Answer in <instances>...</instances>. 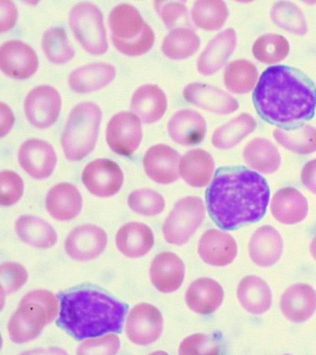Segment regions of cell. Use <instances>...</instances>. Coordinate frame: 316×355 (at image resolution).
Listing matches in <instances>:
<instances>
[{"mask_svg": "<svg viewBox=\"0 0 316 355\" xmlns=\"http://www.w3.org/2000/svg\"><path fill=\"white\" fill-rule=\"evenodd\" d=\"M179 155L165 144L151 146L146 153L143 164L147 175L161 184H169L179 178Z\"/></svg>", "mask_w": 316, "mask_h": 355, "instance_id": "9a60e30c", "label": "cell"}, {"mask_svg": "<svg viewBox=\"0 0 316 355\" xmlns=\"http://www.w3.org/2000/svg\"><path fill=\"white\" fill-rule=\"evenodd\" d=\"M215 162L207 151L196 148L187 152L180 159L179 173L190 186L203 187L212 178Z\"/></svg>", "mask_w": 316, "mask_h": 355, "instance_id": "f546056e", "label": "cell"}, {"mask_svg": "<svg viewBox=\"0 0 316 355\" xmlns=\"http://www.w3.org/2000/svg\"><path fill=\"white\" fill-rule=\"evenodd\" d=\"M0 204L10 206L16 203L24 192V183L21 177L11 171H3L0 174Z\"/></svg>", "mask_w": 316, "mask_h": 355, "instance_id": "ee69618b", "label": "cell"}, {"mask_svg": "<svg viewBox=\"0 0 316 355\" xmlns=\"http://www.w3.org/2000/svg\"><path fill=\"white\" fill-rule=\"evenodd\" d=\"M202 260L214 266L230 264L237 254V244L232 236L218 229H209L201 236L198 246Z\"/></svg>", "mask_w": 316, "mask_h": 355, "instance_id": "e0dca14e", "label": "cell"}, {"mask_svg": "<svg viewBox=\"0 0 316 355\" xmlns=\"http://www.w3.org/2000/svg\"><path fill=\"white\" fill-rule=\"evenodd\" d=\"M243 156L251 168L263 174L276 172L281 161L276 147L263 138H256L248 143L243 149Z\"/></svg>", "mask_w": 316, "mask_h": 355, "instance_id": "4dcf8cb0", "label": "cell"}, {"mask_svg": "<svg viewBox=\"0 0 316 355\" xmlns=\"http://www.w3.org/2000/svg\"><path fill=\"white\" fill-rule=\"evenodd\" d=\"M200 44V38L194 31L186 28H176L164 37L161 50L170 59L182 60L193 54Z\"/></svg>", "mask_w": 316, "mask_h": 355, "instance_id": "d590c367", "label": "cell"}, {"mask_svg": "<svg viewBox=\"0 0 316 355\" xmlns=\"http://www.w3.org/2000/svg\"><path fill=\"white\" fill-rule=\"evenodd\" d=\"M115 241L121 253L130 258H138L150 250L154 244V236L147 225L130 222L118 230Z\"/></svg>", "mask_w": 316, "mask_h": 355, "instance_id": "83f0119b", "label": "cell"}, {"mask_svg": "<svg viewBox=\"0 0 316 355\" xmlns=\"http://www.w3.org/2000/svg\"><path fill=\"white\" fill-rule=\"evenodd\" d=\"M252 98L258 114L281 128L310 119L316 108V86L301 71L274 65L263 71Z\"/></svg>", "mask_w": 316, "mask_h": 355, "instance_id": "7a4b0ae2", "label": "cell"}, {"mask_svg": "<svg viewBox=\"0 0 316 355\" xmlns=\"http://www.w3.org/2000/svg\"><path fill=\"white\" fill-rule=\"evenodd\" d=\"M141 139V123L134 113L121 112L109 121L106 140L114 153L124 156L131 155L139 146Z\"/></svg>", "mask_w": 316, "mask_h": 355, "instance_id": "9c48e42d", "label": "cell"}, {"mask_svg": "<svg viewBox=\"0 0 316 355\" xmlns=\"http://www.w3.org/2000/svg\"><path fill=\"white\" fill-rule=\"evenodd\" d=\"M108 19L112 35L123 40H130L138 36L146 23L134 6L124 3L112 8Z\"/></svg>", "mask_w": 316, "mask_h": 355, "instance_id": "d6a6232c", "label": "cell"}, {"mask_svg": "<svg viewBox=\"0 0 316 355\" xmlns=\"http://www.w3.org/2000/svg\"><path fill=\"white\" fill-rule=\"evenodd\" d=\"M61 107L58 92L47 85L33 87L26 96L24 110L30 124L38 128H47L57 120Z\"/></svg>", "mask_w": 316, "mask_h": 355, "instance_id": "ba28073f", "label": "cell"}, {"mask_svg": "<svg viewBox=\"0 0 316 355\" xmlns=\"http://www.w3.org/2000/svg\"><path fill=\"white\" fill-rule=\"evenodd\" d=\"M128 203L134 212L143 216H155L165 207V200L158 192L148 189L132 191L128 196Z\"/></svg>", "mask_w": 316, "mask_h": 355, "instance_id": "b9f144b4", "label": "cell"}, {"mask_svg": "<svg viewBox=\"0 0 316 355\" xmlns=\"http://www.w3.org/2000/svg\"><path fill=\"white\" fill-rule=\"evenodd\" d=\"M58 300L50 291L35 290L26 294L8 324L10 339L24 343L35 339L44 327L54 320Z\"/></svg>", "mask_w": 316, "mask_h": 355, "instance_id": "277c9868", "label": "cell"}, {"mask_svg": "<svg viewBox=\"0 0 316 355\" xmlns=\"http://www.w3.org/2000/svg\"><path fill=\"white\" fill-rule=\"evenodd\" d=\"M163 326L159 310L150 304L140 303L130 311L125 331L131 342L143 346L152 344L159 338Z\"/></svg>", "mask_w": 316, "mask_h": 355, "instance_id": "30bf717a", "label": "cell"}, {"mask_svg": "<svg viewBox=\"0 0 316 355\" xmlns=\"http://www.w3.org/2000/svg\"><path fill=\"white\" fill-rule=\"evenodd\" d=\"M258 76L256 66L246 60H236L229 62L224 72V83L232 92L244 94L254 86Z\"/></svg>", "mask_w": 316, "mask_h": 355, "instance_id": "74e56055", "label": "cell"}, {"mask_svg": "<svg viewBox=\"0 0 316 355\" xmlns=\"http://www.w3.org/2000/svg\"><path fill=\"white\" fill-rule=\"evenodd\" d=\"M115 75L113 65L103 62H92L73 70L69 75L68 83L76 92H90L108 85Z\"/></svg>", "mask_w": 316, "mask_h": 355, "instance_id": "d4e9b609", "label": "cell"}, {"mask_svg": "<svg viewBox=\"0 0 316 355\" xmlns=\"http://www.w3.org/2000/svg\"><path fill=\"white\" fill-rule=\"evenodd\" d=\"M211 219L221 229L234 230L264 216L270 199L267 181L243 167L218 168L206 191Z\"/></svg>", "mask_w": 316, "mask_h": 355, "instance_id": "6da1fadb", "label": "cell"}, {"mask_svg": "<svg viewBox=\"0 0 316 355\" xmlns=\"http://www.w3.org/2000/svg\"><path fill=\"white\" fill-rule=\"evenodd\" d=\"M119 347V337L114 334H108L101 338L85 340L78 347L77 354H114Z\"/></svg>", "mask_w": 316, "mask_h": 355, "instance_id": "7dc6e473", "label": "cell"}, {"mask_svg": "<svg viewBox=\"0 0 316 355\" xmlns=\"http://www.w3.org/2000/svg\"><path fill=\"white\" fill-rule=\"evenodd\" d=\"M283 241L280 233L270 225L258 227L249 243V254L252 261L262 268L274 265L281 258Z\"/></svg>", "mask_w": 316, "mask_h": 355, "instance_id": "ffe728a7", "label": "cell"}, {"mask_svg": "<svg viewBox=\"0 0 316 355\" xmlns=\"http://www.w3.org/2000/svg\"><path fill=\"white\" fill-rule=\"evenodd\" d=\"M256 127V121L250 114H241L214 131L212 144L219 149L231 148L252 132Z\"/></svg>", "mask_w": 316, "mask_h": 355, "instance_id": "e575fe53", "label": "cell"}, {"mask_svg": "<svg viewBox=\"0 0 316 355\" xmlns=\"http://www.w3.org/2000/svg\"><path fill=\"white\" fill-rule=\"evenodd\" d=\"M28 273L20 264L7 262L0 267L1 293L9 294L19 289L26 282Z\"/></svg>", "mask_w": 316, "mask_h": 355, "instance_id": "f6af8a7d", "label": "cell"}, {"mask_svg": "<svg viewBox=\"0 0 316 355\" xmlns=\"http://www.w3.org/2000/svg\"><path fill=\"white\" fill-rule=\"evenodd\" d=\"M303 185L311 193L316 195V158L308 161L301 172Z\"/></svg>", "mask_w": 316, "mask_h": 355, "instance_id": "f907efd6", "label": "cell"}, {"mask_svg": "<svg viewBox=\"0 0 316 355\" xmlns=\"http://www.w3.org/2000/svg\"><path fill=\"white\" fill-rule=\"evenodd\" d=\"M224 291L216 280L202 277L193 281L186 290L185 301L193 311L208 315L213 313L221 305Z\"/></svg>", "mask_w": 316, "mask_h": 355, "instance_id": "cb8c5ba5", "label": "cell"}, {"mask_svg": "<svg viewBox=\"0 0 316 355\" xmlns=\"http://www.w3.org/2000/svg\"><path fill=\"white\" fill-rule=\"evenodd\" d=\"M279 306L288 320L294 323L305 322L316 311V291L305 283L292 284L282 294Z\"/></svg>", "mask_w": 316, "mask_h": 355, "instance_id": "ac0fdd59", "label": "cell"}, {"mask_svg": "<svg viewBox=\"0 0 316 355\" xmlns=\"http://www.w3.org/2000/svg\"><path fill=\"white\" fill-rule=\"evenodd\" d=\"M289 42L282 35L265 34L257 38L252 46L254 56L260 62L272 64L286 58Z\"/></svg>", "mask_w": 316, "mask_h": 355, "instance_id": "60d3db41", "label": "cell"}, {"mask_svg": "<svg viewBox=\"0 0 316 355\" xmlns=\"http://www.w3.org/2000/svg\"><path fill=\"white\" fill-rule=\"evenodd\" d=\"M57 325L78 340L120 334L128 304L97 290L78 289L58 295Z\"/></svg>", "mask_w": 316, "mask_h": 355, "instance_id": "3957f363", "label": "cell"}, {"mask_svg": "<svg viewBox=\"0 0 316 355\" xmlns=\"http://www.w3.org/2000/svg\"><path fill=\"white\" fill-rule=\"evenodd\" d=\"M236 45L234 29L227 28L208 43L197 62L199 73L209 76L218 71L227 62Z\"/></svg>", "mask_w": 316, "mask_h": 355, "instance_id": "44dd1931", "label": "cell"}, {"mask_svg": "<svg viewBox=\"0 0 316 355\" xmlns=\"http://www.w3.org/2000/svg\"><path fill=\"white\" fill-rule=\"evenodd\" d=\"M236 294L241 306L254 315L265 313L272 304V297L270 286L256 275L243 277L238 285Z\"/></svg>", "mask_w": 316, "mask_h": 355, "instance_id": "f1b7e54d", "label": "cell"}, {"mask_svg": "<svg viewBox=\"0 0 316 355\" xmlns=\"http://www.w3.org/2000/svg\"><path fill=\"white\" fill-rule=\"evenodd\" d=\"M102 112L91 102L77 104L69 113L61 144L66 158L79 161L94 149L98 134Z\"/></svg>", "mask_w": 316, "mask_h": 355, "instance_id": "5b68a950", "label": "cell"}, {"mask_svg": "<svg viewBox=\"0 0 316 355\" xmlns=\"http://www.w3.org/2000/svg\"><path fill=\"white\" fill-rule=\"evenodd\" d=\"M270 16L277 26L293 34L304 35L307 24L301 9L290 1H278L272 6Z\"/></svg>", "mask_w": 316, "mask_h": 355, "instance_id": "ab89813d", "label": "cell"}, {"mask_svg": "<svg viewBox=\"0 0 316 355\" xmlns=\"http://www.w3.org/2000/svg\"><path fill=\"white\" fill-rule=\"evenodd\" d=\"M38 59L34 49L19 40H11L0 47V67L7 76L17 79L31 76L37 70Z\"/></svg>", "mask_w": 316, "mask_h": 355, "instance_id": "4fadbf2b", "label": "cell"}, {"mask_svg": "<svg viewBox=\"0 0 316 355\" xmlns=\"http://www.w3.org/2000/svg\"><path fill=\"white\" fill-rule=\"evenodd\" d=\"M310 252L313 258L316 261V235L313 237L310 244Z\"/></svg>", "mask_w": 316, "mask_h": 355, "instance_id": "816d5d0a", "label": "cell"}, {"mask_svg": "<svg viewBox=\"0 0 316 355\" xmlns=\"http://www.w3.org/2000/svg\"><path fill=\"white\" fill-rule=\"evenodd\" d=\"M46 207L49 214L55 219L71 220L81 210V194L74 185L67 182L59 183L47 193Z\"/></svg>", "mask_w": 316, "mask_h": 355, "instance_id": "484cf974", "label": "cell"}, {"mask_svg": "<svg viewBox=\"0 0 316 355\" xmlns=\"http://www.w3.org/2000/svg\"><path fill=\"white\" fill-rule=\"evenodd\" d=\"M15 231L23 242L36 248H49L57 241V234L53 227L33 216H19L15 222Z\"/></svg>", "mask_w": 316, "mask_h": 355, "instance_id": "1f68e13d", "label": "cell"}, {"mask_svg": "<svg viewBox=\"0 0 316 355\" xmlns=\"http://www.w3.org/2000/svg\"><path fill=\"white\" fill-rule=\"evenodd\" d=\"M207 132L206 121L198 112L184 109L177 112L168 123L170 137L182 146L200 143Z\"/></svg>", "mask_w": 316, "mask_h": 355, "instance_id": "603a6c76", "label": "cell"}, {"mask_svg": "<svg viewBox=\"0 0 316 355\" xmlns=\"http://www.w3.org/2000/svg\"><path fill=\"white\" fill-rule=\"evenodd\" d=\"M275 140L285 148L300 155L316 151V129L309 125L276 128Z\"/></svg>", "mask_w": 316, "mask_h": 355, "instance_id": "836d02e7", "label": "cell"}, {"mask_svg": "<svg viewBox=\"0 0 316 355\" xmlns=\"http://www.w3.org/2000/svg\"><path fill=\"white\" fill-rule=\"evenodd\" d=\"M205 208L201 198L186 196L175 202L165 220L162 232L168 243L182 245L188 242L202 224Z\"/></svg>", "mask_w": 316, "mask_h": 355, "instance_id": "52a82bcc", "label": "cell"}, {"mask_svg": "<svg viewBox=\"0 0 316 355\" xmlns=\"http://www.w3.org/2000/svg\"><path fill=\"white\" fill-rule=\"evenodd\" d=\"M41 43L45 55L53 63L64 64L74 56V49L62 27L47 28L42 36Z\"/></svg>", "mask_w": 316, "mask_h": 355, "instance_id": "f35d334b", "label": "cell"}, {"mask_svg": "<svg viewBox=\"0 0 316 355\" xmlns=\"http://www.w3.org/2000/svg\"><path fill=\"white\" fill-rule=\"evenodd\" d=\"M114 46L121 53L129 56L142 55L148 51L153 45L155 34L146 23L141 33L130 40H123L112 35Z\"/></svg>", "mask_w": 316, "mask_h": 355, "instance_id": "7bdbcfd3", "label": "cell"}, {"mask_svg": "<svg viewBox=\"0 0 316 355\" xmlns=\"http://www.w3.org/2000/svg\"><path fill=\"white\" fill-rule=\"evenodd\" d=\"M228 15L226 3L218 0L196 1L191 10V17L195 24L207 31H215L221 28Z\"/></svg>", "mask_w": 316, "mask_h": 355, "instance_id": "8d00e7d4", "label": "cell"}, {"mask_svg": "<svg viewBox=\"0 0 316 355\" xmlns=\"http://www.w3.org/2000/svg\"><path fill=\"white\" fill-rule=\"evenodd\" d=\"M107 234L100 227L85 224L74 228L67 236V254L77 261H88L98 257L107 245Z\"/></svg>", "mask_w": 316, "mask_h": 355, "instance_id": "7c38bea8", "label": "cell"}, {"mask_svg": "<svg viewBox=\"0 0 316 355\" xmlns=\"http://www.w3.org/2000/svg\"><path fill=\"white\" fill-rule=\"evenodd\" d=\"M82 181L87 190L99 197L116 194L123 182V173L119 166L108 159H97L86 165Z\"/></svg>", "mask_w": 316, "mask_h": 355, "instance_id": "8fae6325", "label": "cell"}, {"mask_svg": "<svg viewBox=\"0 0 316 355\" xmlns=\"http://www.w3.org/2000/svg\"><path fill=\"white\" fill-rule=\"evenodd\" d=\"M18 160L23 169L33 178H46L53 173L57 161L56 154L48 142L30 139L19 147Z\"/></svg>", "mask_w": 316, "mask_h": 355, "instance_id": "5bb4252c", "label": "cell"}, {"mask_svg": "<svg viewBox=\"0 0 316 355\" xmlns=\"http://www.w3.org/2000/svg\"><path fill=\"white\" fill-rule=\"evenodd\" d=\"M166 108V95L155 85H141L132 96L130 109L145 123H152L159 120Z\"/></svg>", "mask_w": 316, "mask_h": 355, "instance_id": "4316f807", "label": "cell"}, {"mask_svg": "<svg viewBox=\"0 0 316 355\" xmlns=\"http://www.w3.org/2000/svg\"><path fill=\"white\" fill-rule=\"evenodd\" d=\"M219 345L209 336L195 334L185 338L179 347V354H216Z\"/></svg>", "mask_w": 316, "mask_h": 355, "instance_id": "bcb514c9", "label": "cell"}, {"mask_svg": "<svg viewBox=\"0 0 316 355\" xmlns=\"http://www.w3.org/2000/svg\"><path fill=\"white\" fill-rule=\"evenodd\" d=\"M1 3V32L12 28L17 18V11L13 2L0 1Z\"/></svg>", "mask_w": 316, "mask_h": 355, "instance_id": "681fc988", "label": "cell"}, {"mask_svg": "<svg viewBox=\"0 0 316 355\" xmlns=\"http://www.w3.org/2000/svg\"><path fill=\"white\" fill-rule=\"evenodd\" d=\"M71 30L80 45L91 54H103L108 47L103 16L92 3L82 1L74 5L69 15Z\"/></svg>", "mask_w": 316, "mask_h": 355, "instance_id": "8992f818", "label": "cell"}, {"mask_svg": "<svg viewBox=\"0 0 316 355\" xmlns=\"http://www.w3.org/2000/svg\"><path fill=\"white\" fill-rule=\"evenodd\" d=\"M184 99L198 107L218 114H228L239 107L238 101L220 88L202 83H192L183 90Z\"/></svg>", "mask_w": 316, "mask_h": 355, "instance_id": "2e32d148", "label": "cell"}, {"mask_svg": "<svg viewBox=\"0 0 316 355\" xmlns=\"http://www.w3.org/2000/svg\"><path fill=\"white\" fill-rule=\"evenodd\" d=\"M270 209L273 217L279 223L295 225L306 218L308 205L306 198L299 191L286 187L274 194Z\"/></svg>", "mask_w": 316, "mask_h": 355, "instance_id": "7402d4cb", "label": "cell"}, {"mask_svg": "<svg viewBox=\"0 0 316 355\" xmlns=\"http://www.w3.org/2000/svg\"><path fill=\"white\" fill-rule=\"evenodd\" d=\"M155 8L165 26L172 28L177 21L186 17L187 9L182 1H155Z\"/></svg>", "mask_w": 316, "mask_h": 355, "instance_id": "c3c4849f", "label": "cell"}, {"mask_svg": "<svg viewBox=\"0 0 316 355\" xmlns=\"http://www.w3.org/2000/svg\"><path fill=\"white\" fill-rule=\"evenodd\" d=\"M185 275L182 260L175 253L163 252L152 260L150 269L152 285L162 293H172L182 285Z\"/></svg>", "mask_w": 316, "mask_h": 355, "instance_id": "d6986e66", "label": "cell"}]
</instances>
